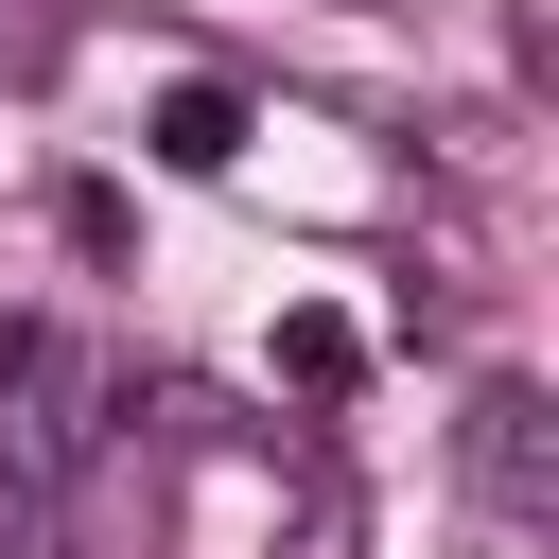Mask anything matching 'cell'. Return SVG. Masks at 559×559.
I'll return each instance as SVG.
<instances>
[{"label":"cell","mask_w":559,"mask_h":559,"mask_svg":"<svg viewBox=\"0 0 559 559\" xmlns=\"http://www.w3.org/2000/svg\"><path fill=\"white\" fill-rule=\"evenodd\" d=\"M454 472H472V507H489V524H559V402H542V384H472Z\"/></svg>","instance_id":"1"},{"label":"cell","mask_w":559,"mask_h":559,"mask_svg":"<svg viewBox=\"0 0 559 559\" xmlns=\"http://www.w3.org/2000/svg\"><path fill=\"white\" fill-rule=\"evenodd\" d=\"M349 17H384V0H349Z\"/></svg>","instance_id":"4"},{"label":"cell","mask_w":559,"mask_h":559,"mask_svg":"<svg viewBox=\"0 0 559 559\" xmlns=\"http://www.w3.org/2000/svg\"><path fill=\"white\" fill-rule=\"evenodd\" d=\"M280 384H297V402H349V384H367V332H349L332 297H297V314H280Z\"/></svg>","instance_id":"3"},{"label":"cell","mask_w":559,"mask_h":559,"mask_svg":"<svg viewBox=\"0 0 559 559\" xmlns=\"http://www.w3.org/2000/svg\"><path fill=\"white\" fill-rule=\"evenodd\" d=\"M245 140H262V105H245L227 70H175V87L140 105V157H157V175H227Z\"/></svg>","instance_id":"2"}]
</instances>
